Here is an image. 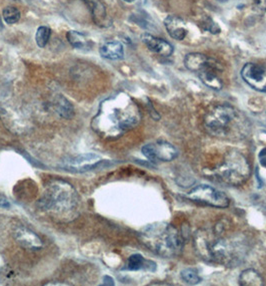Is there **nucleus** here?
<instances>
[{
    "mask_svg": "<svg viewBox=\"0 0 266 286\" xmlns=\"http://www.w3.org/2000/svg\"><path fill=\"white\" fill-rule=\"evenodd\" d=\"M101 162V158L96 154H82L69 159L68 161H64V168L71 171L82 172L96 168Z\"/></svg>",
    "mask_w": 266,
    "mask_h": 286,
    "instance_id": "9d476101",
    "label": "nucleus"
},
{
    "mask_svg": "<svg viewBox=\"0 0 266 286\" xmlns=\"http://www.w3.org/2000/svg\"><path fill=\"white\" fill-rule=\"evenodd\" d=\"M216 1H219V2H225V1H228V0H216Z\"/></svg>",
    "mask_w": 266,
    "mask_h": 286,
    "instance_id": "7c9ffc66",
    "label": "nucleus"
},
{
    "mask_svg": "<svg viewBox=\"0 0 266 286\" xmlns=\"http://www.w3.org/2000/svg\"><path fill=\"white\" fill-rule=\"evenodd\" d=\"M259 159H260V163H261V165H263L264 167H266V149L262 150V151L260 152Z\"/></svg>",
    "mask_w": 266,
    "mask_h": 286,
    "instance_id": "bb28decb",
    "label": "nucleus"
},
{
    "mask_svg": "<svg viewBox=\"0 0 266 286\" xmlns=\"http://www.w3.org/2000/svg\"><path fill=\"white\" fill-rule=\"evenodd\" d=\"M2 17L7 24H15L19 21L21 13L14 6H7L2 11Z\"/></svg>",
    "mask_w": 266,
    "mask_h": 286,
    "instance_id": "4be33fe9",
    "label": "nucleus"
},
{
    "mask_svg": "<svg viewBox=\"0 0 266 286\" xmlns=\"http://www.w3.org/2000/svg\"><path fill=\"white\" fill-rule=\"evenodd\" d=\"M142 41L148 47V49L163 57H168L173 53V45L168 41H164L162 39L153 37L151 35L145 34L142 37Z\"/></svg>",
    "mask_w": 266,
    "mask_h": 286,
    "instance_id": "ddd939ff",
    "label": "nucleus"
},
{
    "mask_svg": "<svg viewBox=\"0 0 266 286\" xmlns=\"http://www.w3.org/2000/svg\"><path fill=\"white\" fill-rule=\"evenodd\" d=\"M254 8L259 12L266 11V0H254Z\"/></svg>",
    "mask_w": 266,
    "mask_h": 286,
    "instance_id": "a878e982",
    "label": "nucleus"
},
{
    "mask_svg": "<svg viewBox=\"0 0 266 286\" xmlns=\"http://www.w3.org/2000/svg\"><path fill=\"white\" fill-rule=\"evenodd\" d=\"M99 53L103 58L110 60L122 59L124 56V48L119 41H107L99 48Z\"/></svg>",
    "mask_w": 266,
    "mask_h": 286,
    "instance_id": "f3484780",
    "label": "nucleus"
},
{
    "mask_svg": "<svg viewBox=\"0 0 266 286\" xmlns=\"http://www.w3.org/2000/svg\"><path fill=\"white\" fill-rule=\"evenodd\" d=\"M203 123L208 134L221 139H241L248 132L241 115L229 105L211 109L204 117Z\"/></svg>",
    "mask_w": 266,
    "mask_h": 286,
    "instance_id": "7ed1b4c3",
    "label": "nucleus"
},
{
    "mask_svg": "<svg viewBox=\"0 0 266 286\" xmlns=\"http://www.w3.org/2000/svg\"><path fill=\"white\" fill-rule=\"evenodd\" d=\"M241 78L253 89L266 92V65L248 62L241 70Z\"/></svg>",
    "mask_w": 266,
    "mask_h": 286,
    "instance_id": "1a4fd4ad",
    "label": "nucleus"
},
{
    "mask_svg": "<svg viewBox=\"0 0 266 286\" xmlns=\"http://www.w3.org/2000/svg\"><path fill=\"white\" fill-rule=\"evenodd\" d=\"M14 238L19 245L26 249L38 250L42 247V241L37 235L24 227H18L15 229Z\"/></svg>",
    "mask_w": 266,
    "mask_h": 286,
    "instance_id": "4468645a",
    "label": "nucleus"
},
{
    "mask_svg": "<svg viewBox=\"0 0 266 286\" xmlns=\"http://www.w3.org/2000/svg\"><path fill=\"white\" fill-rule=\"evenodd\" d=\"M164 26L168 35L176 41H183L187 36L186 22L179 16H167L164 19Z\"/></svg>",
    "mask_w": 266,
    "mask_h": 286,
    "instance_id": "f8f14e48",
    "label": "nucleus"
},
{
    "mask_svg": "<svg viewBox=\"0 0 266 286\" xmlns=\"http://www.w3.org/2000/svg\"><path fill=\"white\" fill-rule=\"evenodd\" d=\"M250 173L248 160L242 153L236 150L227 152L222 163L218 165L214 171L217 179L232 186H239L245 183L250 177Z\"/></svg>",
    "mask_w": 266,
    "mask_h": 286,
    "instance_id": "423d86ee",
    "label": "nucleus"
},
{
    "mask_svg": "<svg viewBox=\"0 0 266 286\" xmlns=\"http://www.w3.org/2000/svg\"><path fill=\"white\" fill-rule=\"evenodd\" d=\"M127 269L129 270H155V263L145 260L141 254H133L128 258L127 261Z\"/></svg>",
    "mask_w": 266,
    "mask_h": 286,
    "instance_id": "a211bd4d",
    "label": "nucleus"
},
{
    "mask_svg": "<svg viewBox=\"0 0 266 286\" xmlns=\"http://www.w3.org/2000/svg\"><path fill=\"white\" fill-rule=\"evenodd\" d=\"M239 283L243 286L263 285V279L260 274L254 269H246L239 276Z\"/></svg>",
    "mask_w": 266,
    "mask_h": 286,
    "instance_id": "6ab92c4d",
    "label": "nucleus"
},
{
    "mask_svg": "<svg viewBox=\"0 0 266 286\" xmlns=\"http://www.w3.org/2000/svg\"><path fill=\"white\" fill-rule=\"evenodd\" d=\"M69 43L77 49H85L91 45V41L82 33L70 30L66 35Z\"/></svg>",
    "mask_w": 266,
    "mask_h": 286,
    "instance_id": "412c9836",
    "label": "nucleus"
},
{
    "mask_svg": "<svg viewBox=\"0 0 266 286\" xmlns=\"http://www.w3.org/2000/svg\"><path fill=\"white\" fill-rule=\"evenodd\" d=\"M51 37V29L47 26H39L35 35V41L37 46L43 48L48 43L49 39Z\"/></svg>",
    "mask_w": 266,
    "mask_h": 286,
    "instance_id": "5701e85b",
    "label": "nucleus"
},
{
    "mask_svg": "<svg viewBox=\"0 0 266 286\" xmlns=\"http://www.w3.org/2000/svg\"><path fill=\"white\" fill-rule=\"evenodd\" d=\"M90 9L93 21L96 25L105 27L109 25V19L104 4L100 0H84Z\"/></svg>",
    "mask_w": 266,
    "mask_h": 286,
    "instance_id": "2eb2a0df",
    "label": "nucleus"
},
{
    "mask_svg": "<svg viewBox=\"0 0 266 286\" xmlns=\"http://www.w3.org/2000/svg\"><path fill=\"white\" fill-rule=\"evenodd\" d=\"M219 71H221V67H210L199 72L198 76L200 81L206 86L215 90H220L223 86V83L218 77Z\"/></svg>",
    "mask_w": 266,
    "mask_h": 286,
    "instance_id": "dca6fc26",
    "label": "nucleus"
},
{
    "mask_svg": "<svg viewBox=\"0 0 266 286\" xmlns=\"http://www.w3.org/2000/svg\"><path fill=\"white\" fill-rule=\"evenodd\" d=\"M181 275V278L183 279L184 282L188 283V284H191V285H194V284H198L200 281H201V278L200 276L198 275L197 271L195 269H192V268H186V269H183L180 273Z\"/></svg>",
    "mask_w": 266,
    "mask_h": 286,
    "instance_id": "b1692460",
    "label": "nucleus"
},
{
    "mask_svg": "<svg viewBox=\"0 0 266 286\" xmlns=\"http://www.w3.org/2000/svg\"><path fill=\"white\" fill-rule=\"evenodd\" d=\"M139 110L128 97H116L109 104H104L99 114L98 126L104 134L111 136L113 133H123L139 123Z\"/></svg>",
    "mask_w": 266,
    "mask_h": 286,
    "instance_id": "f03ea898",
    "label": "nucleus"
},
{
    "mask_svg": "<svg viewBox=\"0 0 266 286\" xmlns=\"http://www.w3.org/2000/svg\"><path fill=\"white\" fill-rule=\"evenodd\" d=\"M187 198L192 201L215 208H226L229 206L227 196L223 192L208 185H199L193 188L187 194Z\"/></svg>",
    "mask_w": 266,
    "mask_h": 286,
    "instance_id": "0eeeda50",
    "label": "nucleus"
},
{
    "mask_svg": "<svg viewBox=\"0 0 266 286\" xmlns=\"http://www.w3.org/2000/svg\"><path fill=\"white\" fill-rule=\"evenodd\" d=\"M77 201L75 190L70 184L55 181L47 188L39 201V206L46 211L67 213L75 208Z\"/></svg>",
    "mask_w": 266,
    "mask_h": 286,
    "instance_id": "39448f33",
    "label": "nucleus"
},
{
    "mask_svg": "<svg viewBox=\"0 0 266 286\" xmlns=\"http://www.w3.org/2000/svg\"><path fill=\"white\" fill-rule=\"evenodd\" d=\"M55 109L57 113L65 119H71L74 116V108L72 104L63 96H58L55 99Z\"/></svg>",
    "mask_w": 266,
    "mask_h": 286,
    "instance_id": "aec40b11",
    "label": "nucleus"
},
{
    "mask_svg": "<svg viewBox=\"0 0 266 286\" xmlns=\"http://www.w3.org/2000/svg\"><path fill=\"white\" fill-rule=\"evenodd\" d=\"M103 284L104 285H113V279L111 278V277H109V276H104V278H103Z\"/></svg>",
    "mask_w": 266,
    "mask_h": 286,
    "instance_id": "c85d7f7f",
    "label": "nucleus"
},
{
    "mask_svg": "<svg viewBox=\"0 0 266 286\" xmlns=\"http://www.w3.org/2000/svg\"><path fill=\"white\" fill-rule=\"evenodd\" d=\"M142 241L153 252L163 257H175L181 254L184 238L173 225L166 223L152 224L141 233Z\"/></svg>",
    "mask_w": 266,
    "mask_h": 286,
    "instance_id": "20e7f679",
    "label": "nucleus"
},
{
    "mask_svg": "<svg viewBox=\"0 0 266 286\" xmlns=\"http://www.w3.org/2000/svg\"><path fill=\"white\" fill-rule=\"evenodd\" d=\"M225 226L217 224L211 231L200 230L195 234L194 247L204 260L221 265H233L244 255V246L235 238L224 236Z\"/></svg>",
    "mask_w": 266,
    "mask_h": 286,
    "instance_id": "f257e3e1",
    "label": "nucleus"
},
{
    "mask_svg": "<svg viewBox=\"0 0 266 286\" xmlns=\"http://www.w3.org/2000/svg\"><path fill=\"white\" fill-rule=\"evenodd\" d=\"M125 2H134V1H137V0H123Z\"/></svg>",
    "mask_w": 266,
    "mask_h": 286,
    "instance_id": "c756f323",
    "label": "nucleus"
},
{
    "mask_svg": "<svg viewBox=\"0 0 266 286\" xmlns=\"http://www.w3.org/2000/svg\"><path fill=\"white\" fill-rule=\"evenodd\" d=\"M10 207V203L8 202L7 199L0 197V208H9Z\"/></svg>",
    "mask_w": 266,
    "mask_h": 286,
    "instance_id": "cd10ccee",
    "label": "nucleus"
},
{
    "mask_svg": "<svg viewBox=\"0 0 266 286\" xmlns=\"http://www.w3.org/2000/svg\"><path fill=\"white\" fill-rule=\"evenodd\" d=\"M204 26H205V29L206 30H208V31H210L212 35H217V34H219L220 33V27H219V25L216 23V22H214L211 18H208L205 22H204Z\"/></svg>",
    "mask_w": 266,
    "mask_h": 286,
    "instance_id": "393cba45",
    "label": "nucleus"
},
{
    "mask_svg": "<svg viewBox=\"0 0 266 286\" xmlns=\"http://www.w3.org/2000/svg\"><path fill=\"white\" fill-rule=\"evenodd\" d=\"M184 65L190 72L197 74L210 67H220L216 60L199 52L188 53L184 58Z\"/></svg>",
    "mask_w": 266,
    "mask_h": 286,
    "instance_id": "9b49d317",
    "label": "nucleus"
},
{
    "mask_svg": "<svg viewBox=\"0 0 266 286\" xmlns=\"http://www.w3.org/2000/svg\"><path fill=\"white\" fill-rule=\"evenodd\" d=\"M142 154L153 163L170 162L178 157V150L170 143L158 141L142 148Z\"/></svg>",
    "mask_w": 266,
    "mask_h": 286,
    "instance_id": "6e6552de",
    "label": "nucleus"
}]
</instances>
